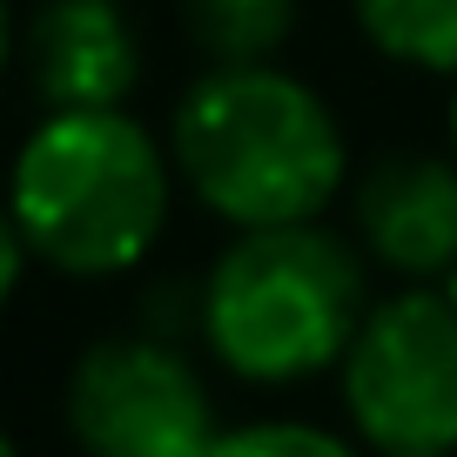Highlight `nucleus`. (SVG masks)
Instances as JSON below:
<instances>
[{"label": "nucleus", "instance_id": "f257e3e1", "mask_svg": "<svg viewBox=\"0 0 457 457\" xmlns=\"http://www.w3.org/2000/svg\"><path fill=\"white\" fill-rule=\"evenodd\" d=\"M175 182L228 228L316 222L350 188L343 121L276 61H209L169 108Z\"/></svg>", "mask_w": 457, "mask_h": 457}, {"label": "nucleus", "instance_id": "f03ea898", "mask_svg": "<svg viewBox=\"0 0 457 457\" xmlns=\"http://www.w3.org/2000/svg\"><path fill=\"white\" fill-rule=\"evenodd\" d=\"M7 209L28 256L74 283L148 262L175 209V162L148 121L121 108H41L7 162Z\"/></svg>", "mask_w": 457, "mask_h": 457}, {"label": "nucleus", "instance_id": "7ed1b4c3", "mask_svg": "<svg viewBox=\"0 0 457 457\" xmlns=\"http://www.w3.org/2000/svg\"><path fill=\"white\" fill-rule=\"evenodd\" d=\"M195 337L236 384L289 390L329 377L370 303L363 249L316 222L236 228V243L195 283Z\"/></svg>", "mask_w": 457, "mask_h": 457}, {"label": "nucleus", "instance_id": "20e7f679", "mask_svg": "<svg viewBox=\"0 0 457 457\" xmlns=\"http://www.w3.org/2000/svg\"><path fill=\"white\" fill-rule=\"evenodd\" d=\"M329 377H337L350 444L384 457H451L457 296L444 283H397L390 296H370Z\"/></svg>", "mask_w": 457, "mask_h": 457}, {"label": "nucleus", "instance_id": "39448f33", "mask_svg": "<svg viewBox=\"0 0 457 457\" xmlns=\"http://www.w3.org/2000/svg\"><path fill=\"white\" fill-rule=\"evenodd\" d=\"M61 417L68 437L95 457H202L222 430L182 337L162 329L95 337L61 384Z\"/></svg>", "mask_w": 457, "mask_h": 457}, {"label": "nucleus", "instance_id": "423d86ee", "mask_svg": "<svg viewBox=\"0 0 457 457\" xmlns=\"http://www.w3.org/2000/svg\"><path fill=\"white\" fill-rule=\"evenodd\" d=\"M350 243L397 283H451L457 270V155L397 148L350 182Z\"/></svg>", "mask_w": 457, "mask_h": 457}, {"label": "nucleus", "instance_id": "0eeeda50", "mask_svg": "<svg viewBox=\"0 0 457 457\" xmlns=\"http://www.w3.org/2000/svg\"><path fill=\"white\" fill-rule=\"evenodd\" d=\"M41 108H121L142 87V34L121 0H41L21 28Z\"/></svg>", "mask_w": 457, "mask_h": 457}, {"label": "nucleus", "instance_id": "6e6552de", "mask_svg": "<svg viewBox=\"0 0 457 457\" xmlns=\"http://www.w3.org/2000/svg\"><path fill=\"white\" fill-rule=\"evenodd\" d=\"M357 34L411 74H457V0H350Z\"/></svg>", "mask_w": 457, "mask_h": 457}, {"label": "nucleus", "instance_id": "1a4fd4ad", "mask_svg": "<svg viewBox=\"0 0 457 457\" xmlns=\"http://www.w3.org/2000/svg\"><path fill=\"white\" fill-rule=\"evenodd\" d=\"M303 0H182V28L202 61H276Z\"/></svg>", "mask_w": 457, "mask_h": 457}, {"label": "nucleus", "instance_id": "9d476101", "mask_svg": "<svg viewBox=\"0 0 457 457\" xmlns=\"http://www.w3.org/2000/svg\"><path fill=\"white\" fill-rule=\"evenodd\" d=\"M215 451L228 457H343L350 430L310 424V417H249V424H222Z\"/></svg>", "mask_w": 457, "mask_h": 457}, {"label": "nucleus", "instance_id": "9b49d317", "mask_svg": "<svg viewBox=\"0 0 457 457\" xmlns=\"http://www.w3.org/2000/svg\"><path fill=\"white\" fill-rule=\"evenodd\" d=\"M28 243H21V228H14V209H7V195H0V310L21 296V283H28Z\"/></svg>", "mask_w": 457, "mask_h": 457}, {"label": "nucleus", "instance_id": "f8f14e48", "mask_svg": "<svg viewBox=\"0 0 457 457\" xmlns=\"http://www.w3.org/2000/svg\"><path fill=\"white\" fill-rule=\"evenodd\" d=\"M7 61H14V7L0 0V81H7Z\"/></svg>", "mask_w": 457, "mask_h": 457}, {"label": "nucleus", "instance_id": "ddd939ff", "mask_svg": "<svg viewBox=\"0 0 457 457\" xmlns=\"http://www.w3.org/2000/svg\"><path fill=\"white\" fill-rule=\"evenodd\" d=\"M444 135H451V155H457V74H451V108H444Z\"/></svg>", "mask_w": 457, "mask_h": 457}, {"label": "nucleus", "instance_id": "4468645a", "mask_svg": "<svg viewBox=\"0 0 457 457\" xmlns=\"http://www.w3.org/2000/svg\"><path fill=\"white\" fill-rule=\"evenodd\" d=\"M7 451H14V437H7V430H0V457H7Z\"/></svg>", "mask_w": 457, "mask_h": 457}, {"label": "nucleus", "instance_id": "2eb2a0df", "mask_svg": "<svg viewBox=\"0 0 457 457\" xmlns=\"http://www.w3.org/2000/svg\"><path fill=\"white\" fill-rule=\"evenodd\" d=\"M444 289H451V296H457V270H451V283H444Z\"/></svg>", "mask_w": 457, "mask_h": 457}]
</instances>
